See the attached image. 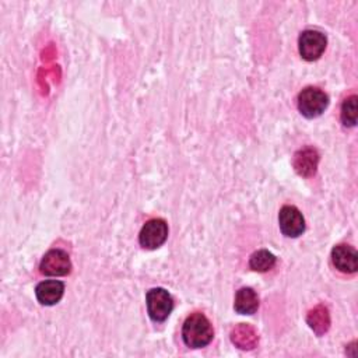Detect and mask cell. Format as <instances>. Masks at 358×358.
<instances>
[{
	"mask_svg": "<svg viewBox=\"0 0 358 358\" xmlns=\"http://www.w3.org/2000/svg\"><path fill=\"white\" fill-rule=\"evenodd\" d=\"M327 45V39L324 34L315 31V29H306L299 35L298 39V48H299V55L302 59L308 62L317 60Z\"/></svg>",
	"mask_w": 358,
	"mask_h": 358,
	"instance_id": "4",
	"label": "cell"
},
{
	"mask_svg": "<svg viewBox=\"0 0 358 358\" xmlns=\"http://www.w3.org/2000/svg\"><path fill=\"white\" fill-rule=\"evenodd\" d=\"M274 264H275V256L266 249L255 252L249 259L250 268L255 271H259V273L271 270L274 267Z\"/></svg>",
	"mask_w": 358,
	"mask_h": 358,
	"instance_id": "14",
	"label": "cell"
},
{
	"mask_svg": "<svg viewBox=\"0 0 358 358\" xmlns=\"http://www.w3.org/2000/svg\"><path fill=\"white\" fill-rule=\"evenodd\" d=\"M234 308L241 315H253L259 308L257 294L249 287H243L238 289L235 295Z\"/></svg>",
	"mask_w": 358,
	"mask_h": 358,
	"instance_id": "11",
	"label": "cell"
},
{
	"mask_svg": "<svg viewBox=\"0 0 358 358\" xmlns=\"http://www.w3.org/2000/svg\"><path fill=\"white\" fill-rule=\"evenodd\" d=\"M357 95H350L344 99L341 105V122L344 126L352 127L357 123L358 112H357Z\"/></svg>",
	"mask_w": 358,
	"mask_h": 358,
	"instance_id": "15",
	"label": "cell"
},
{
	"mask_svg": "<svg viewBox=\"0 0 358 358\" xmlns=\"http://www.w3.org/2000/svg\"><path fill=\"white\" fill-rule=\"evenodd\" d=\"M147 312L154 322H164L173 309V299L164 288H152L145 295Z\"/></svg>",
	"mask_w": 358,
	"mask_h": 358,
	"instance_id": "3",
	"label": "cell"
},
{
	"mask_svg": "<svg viewBox=\"0 0 358 358\" xmlns=\"http://www.w3.org/2000/svg\"><path fill=\"white\" fill-rule=\"evenodd\" d=\"M331 262L341 273H355L358 268V255L350 245H337L331 250Z\"/></svg>",
	"mask_w": 358,
	"mask_h": 358,
	"instance_id": "8",
	"label": "cell"
},
{
	"mask_svg": "<svg viewBox=\"0 0 358 358\" xmlns=\"http://www.w3.org/2000/svg\"><path fill=\"white\" fill-rule=\"evenodd\" d=\"M317 162H319V154L315 148L306 147L299 150L295 155H294V168L296 171L298 175L309 178L312 175H315L316 168H317Z\"/></svg>",
	"mask_w": 358,
	"mask_h": 358,
	"instance_id": "10",
	"label": "cell"
},
{
	"mask_svg": "<svg viewBox=\"0 0 358 358\" xmlns=\"http://www.w3.org/2000/svg\"><path fill=\"white\" fill-rule=\"evenodd\" d=\"M214 337L210 320L200 312H194L186 317L182 327V338L190 348L206 347Z\"/></svg>",
	"mask_w": 358,
	"mask_h": 358,
	"instance_id": "1",
	"label": "cell"
},
{
	"mask_svg": "<svg viewBox=\"0 0 358 358\" xmlns=\"http://www.w3.org/2000/svg\"><path fill=\"white\" fill-rule=\"evenodd\" d=\"M168 238V224L162 218L147 221L138 235V242L144 249H157Z\"/></svg>",
	"mask_w": 358,
	"mask_h": 358,
	"instance_id": "5",
	"label": "cell"
},
{
	"mask_svg": "<svg viewBox=\"0 0 358 358\" xmlns=\"http://www.w3.org/2000/svg\"><path fill=\"white\" fill-rule=\"evenodd\" d=\"M231 340L241 350H252L256 347L259 337L253 327H250L249 324L241 323L232 329Z\"/></svg>",
	"mask_w": 358,
	"mask_h": 358,
	"instance_id": "12",
	"label": "cell"
},
{
	"mask_svg": "<svg viewBox=\"0 0 358 358\" xmlns=\"http://www.w3.org/2000/svg\"><path fill=\"white\" fill-rule=\"evenodd\" d=\"M306 322H308L309 327L317 336L324 334L330 327V315H329L327 308L323 306V305L315 306L313 309L309 310V313L306 316Z\"/></svg>",
	"mask_w": 358,
	"mask_h": 358,
	"instance_id": "13",
	"label": "cell"
},
{
	"mask_svg": "<svg viewBox=\"0 0 358 358\" xmlns=\"http://www.w3.org/2000/svg\"><path fill=\"white\" fill-rule=\"evenodd\" d=\"M281 232L288 238H298L305 231V218L295 206H284L278 213Z\"/></svg>",
	"mask_w": 358,
	"mask_h": 358,
	"instance_id": "7",
	"label": "cell"
},
{
	"mask_svg": "<svg viewBox=\"0 0 358 358\" xmlns=\"http://www.w3.org/2000/svg\"><path fill=\"white\" fill-rule=\"evenodd\" d=\"M39 270L45 275H66L71 270V262L69 255L62 249H52L45 253L41 260Z\"/></svg>",
	"mask_w": 358,
	"mask_h": 358,
	"instance_id": "6",
	"label": "cell"
},
{
	"mask_svg": "<svg viewBox=\"0 0 358 358\" xmlns=\"http://www.w3.org/2000/svg\"><path fill=\"white\" fill-rule=\"evenodd\" d=\"M327 94H324V91L316 87H306L298 95V109L308 119L320 116L327 108Z\"/></svg>",
	"mask_w": 358,
	"mask_h": 358,
	"instance_id": "2",
	"label": "cell"
},
{
	"mask_svg": "<svg viewBox=\"0 0 358 358\" xmlns=\"http://www.w3.org/2000/svg\"><path fill=\"white\" fill-rule=\"evenodd\" d=\"M64 292V284L59 280H45L35 288V295L39 303L50 306L57 303Z\"/></svg>",
	"mask_w": 358,
	"mask_h": 358,
	"instance_id": "9",
	"label": "cell"
}]
</instances>
